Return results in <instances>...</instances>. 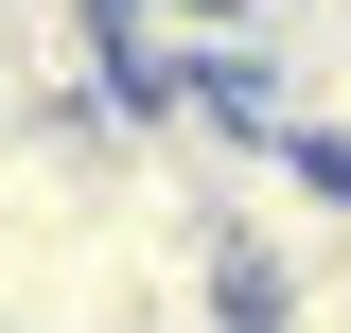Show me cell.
I'll return each mask as SVG.
<instances>
[{"instance_id":"6da1fadb","label":"cell","mask_w":351,"mask_h":333,"mask_svg":"<svg viewBox=\"0 0 351 333\" xmlns=\"http://www.w3.org/2000/svg\"><path fill=\"white\" fill-rule=\"evenodd\" d=\"M263 36L246 0H106V106H246Z\"/></svg>"}]
</instances>
